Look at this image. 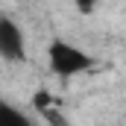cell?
I'll list each match as a JSON object with an SVG mask.
<instances>
[{
	"instance_id": "cell-1",
	"label": "cell",
	"mask_w": 126,
	"mask_h": 126,
	"mask_svg": "<svg viewBox=\"0 0 126 126\" xmlns=\"http://www.w3.org/2000/svg\"><path fill=\"white\" fill-rule=\"evenodd\" d=\"M47 67L59 79H73L97 67V56H91L85 47L67 41V38H53L47 44Z\"/></svg>"
},
{
	"instance_id": "cell-2",
	"label": "cell",
	"mask_w": 126,
	"mask_h": 126,
	"mask_svg": "<svg viewBox=\"0 0 126 126\" xmlns=\"http://www.w3.org/2000/svg\"><path fill=\"white\" fill-rule=\"evenodd\" d=\"M0 59L9 64L27 62V35L21 24L9 15H0Z\"/></svg>"
},
{
	"instance_id": "cell-3",
	"label": "cell",
	"mask_w": 126,
	"mask_h": 126,
	"mask_svg": "<svg viewBox=\"0 0 126 126\" xmlns=\"http://www.w3.org/2000/svg\"><path fill=\"white\" fill-rule=\"evenodd\" d=\"M32 109H35L38 117H44L47 126H70V120L64 117V111H62V106L53 100V94H50L47 88H38V91H35V97H32Z\"/></svg>"
},
{
	"instance_id": "cell-4",
	"label": "cell",
	"mask_w": 126,
	"mask_h": 126,
	"mask_svg": "<svg viewBox=\"0 0 126 126\" xmlns=\"http://www.w3.org/2000/svg\"><path fill=\"white\" fill-rule=\"evenodd\" d=\"M0 126H35V120L30 111H24L21 106L0 97Z\"/></svg>"
}]
</instances>
